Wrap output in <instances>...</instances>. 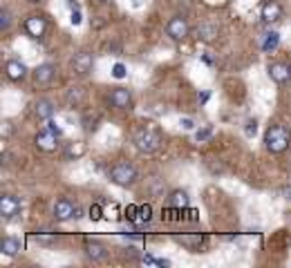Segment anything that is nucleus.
<instances>
[{"mask_svg": "<svg viewBox=\"0 0 291 268\" xmlns=\"http://www.w3.org/2000/svg\"><path fill=\"white\" fill-rule=\"evenodd\" d=\"M291 145V130L282 123L269 125L265 132V148L271 154H282L284 150H289Z\"/></svg>", "mask_w": 291, "mask_h": 268, "instance_id": "1", "label": "nucleus"}, {"mask_svg": "<svg viewBox=\"0 0 291 268\" xmlns=\"http://www.w3.org/2000/svg\"><path fill=\"white\" fill-rule=\"evenodd\" d=\"M108 175H110L112 183H117V186H121V188H130V186H134V181H137L139 172L130 161H117V163L110 168Z\"/></svg>", "mask_w": 291, "mask_h": 268, "instance_id": "2", "label": "nucleus"}, {"mask_svg": "<svg viewBox=\"0 0 291 268\" xmlns=\"http://www.w3.org/2000/svg\"><path fill=\"white\" fill-rule=\"evenodd\" d=\"M161 145V134L153 130V127H141L134 132V148L143 154H153Z\"/></svg>", "mask_w": 291, "mask_h": 268, "instance_id": "3", "label": "nucleus"}, {"mask_svg": "<svg viewBox=\"0 0 291 268\" xmlns=\"http://www.w3.org/2000/svg\"><path fill=\"white\" fill-rule=\"evenodd\" d=\"M52 212H54L56 221H70V219H78L81 217V208L72 204L70 199H59L54 204Z\"/></svg>", "mask_w": 291, "mask_h": 268, "instance_id": "4", "label": "nucleus"}, {"mask_svg": "<svg viewBox=\"0 0 291 268\" xmlns=\"http://www.w3.org/2000/svg\"><path fill=\"white\" fill-rule=\"evenodd\" d=\"M166 34L172 38V41H184V38L190 34V27H188V20L182 18V16H172L166 25Z\"/></svg>", "mask_w": 291, "mask_h": 268, "instance_id": "5", "label": "nucleus"}, {"mask_svg": "<svg viewBox=\"0 0 291 268\" xmlns=\"http://www.w3.org/2000/svg\"><path fill=\"white\" fill-rule=\"evenodd\" d=\"M72 70H74V74H78V76H88L90 72L94 70V56L90 52L74 54V58H72Z\"/></svg>", "mask_w": 291, "mask_h": 268, "instance_id": "6", "label": "nucleus"}, {"mask_svg": "<svg viewBox=\"0 0 291 268\" xmlns=\"http://www.w3.org/2000/svg\"><path fill=\"white\" fill-rule=\"evenodd\" d=\"M110 105L112 108H117V110H130V105H132V94H130V89L128 87H114L110 92Z\"/></svg>", "mask_w": 291, "mask_h": 268, "instance_id": "7", "label": "nucleus"}, {"mask_svg": "<svg viewBox=\"0 0 291 268\" xmlns=\"http://www.w3.org/2000/svg\"><path fill=\"white\" fill-rule=\"evenodd\" d=\"M34 141H36V148L43 150V152H54V150L59 148V137H56L52 130H47V127H45L43 132H38Z\"/></svg>", "mask_w": 291, "mask_h": 268, "instance_id": "8", "label": "nucleus"}, {"mask_svg": "<svg viewBox=\"0 0 291 268\" xmlns=\"http://www.w3.org/2000/svg\"><path fill=\"white\" fill-rule=\"evenodd\" d=\"M267 72H269V78L273 83H278V85H284L291 78V67L287 63H271L267 67Z\"/></svg>", "mask_w": 291, "mask_h": 268, "instance_id": "9", "label": "nucleus"}, {"mask_svg": "<svg viewBox=\"0 0 291 268\" xmlns=\"http://www.w3.org/2000/svg\"><path fill=\"white\" fill-rule=\"evenodd\" d=\"M22 27H25L27 36L32 38H41L45 29H47V22H45L43 16H30V18H25V22H22Z\"/></svg>", "mask_w": 291, "mask_h": 268, "instance_id": "10", "label": "nucleus"}, {"mask_svg": "<svg viewBox=\"0 0 291 268\" xmlns=\"http://www.w3.org/2000/svg\"><path fill=\"white\" fill-rule=\"evenodd\" d=\"M85 255H88L90 261L99 264V261H103L105 257H108V248H105L101 242H97V239H88L85 242Z\"/></svg>", "mask_w": 291, "mask_h": 268, "instance_id": "11", "label": "nucleus"}, {"mask_svg": "<svg viewBox=\"0 0 291 268\" xmlns=\"http://www.w3.org/2000/svg\"><path fill=\"white\" fill-rule=\"evenodd\" d=\"M5 72H7V78H9V81H14V83H18V81H22V78L27 76V67H25V63H20L18 58L7 60V65H5Z\"/></svg>", "mask_w": 291, "mask_h": 268, "instance_id": "12", "label": "nucleus"}, {"mask_svg": "<svg viewBox=\"0 0 291 268\" xmlns=\"http://www.w3.org/2000/svg\"><path fill=\"white\" fill-rule=\"evenodd\" d=\"M280 18H282V5H280L278 0H267V3L262 5V20L276 22Z\"/></svg>", "mask_w": 291, "mask_h": 268, "instance_id": "13", "label": "nucleus"}, {"mask_svg": "<svg viewBox=\"0 0 291 268\" xmlns=\"http://www.w3.org/2000/svg\"><path fill=\"white\" fill-rule=\"evenodd\" d=\"M54 76H56V67L52 63H43L34 70V81H36V85H47V83H52Z\"/></svg>", "mask_w": 291, "mask_h": 268, "instance_id": "14", "label": "nucleus"}, {"mask_svg": "<svg viewBox=\"0 0 291 268\" xmlns=\"http://www.w3.org/2000/svg\"><path fill=\"white\" fill-rule=\"evenodd\" d=\"M0 212H3L5 219H11V217H16L20 212V201L16 197H11V194H5L0 199Z\"/></svg>", "mask_w": 291, "mask_h": 268, "instance_id": "15", "label": "nucleus"}, {"mask_svg": "<svg viewBox=\"0 0 291 268\" xmlns=\"http://www.w3.org/2000/svg\"><path fill=\"white\" fill-rule=\"evenodd\" d=\"M34 112H36L38 119L49 121V119H52V116L56 114V105H54L49 98H38L36 105H34Z\"/></svg>", "mask_w": 291, "mask_h": 268, "instance_id": "16", "label": "nucleus"}, {"mask_svg": "<svg viewBox=\"0 0 291 268\" xmlns=\"http://www.w3.org/2000/svg\"><path fill=\"white\" fill-rule=\"evenodd\" d=\"M168 206H172L177 210H188V192L186 190H172L168 194Z\"/></svg>", "mask_w": 291, "mask_h": 268, "instance_id": "17", "label": "nucleus"}, {"mask_svg": "<svg viewBox=\"0 0 291 268\" xmlns=\"http://www.w3.org/2000/svg\"><path fill=\"white\" fill-rule=\"evenodd\" d=\"M0 250H3V255H7V257H16L20 253V242L16 237H5L3 244H0Z\"/></svg>", "mask_w": 291, "mask_h": 268, "instance_id": "18", "label": "nucleus"}, {"mask_svg": "<svg viewBox=\"0 0 291 268\" xmlns=\"http://www.w3.org/2000/svg\"><path fill=\"white\" fill-rule=\"evenodd\" d=\"M280 45V34L278 31H269L265 34V41H262V52L265 54H273Z\"/></svg>", "mask_w": 291, "mask_h": 268, "instance_id": "19", "label": "nucleus"}, {"mask_svg": "<svg viewBox=\"0 0 291 268\" xmlns=\"http://www.w3.org/2000/svg\"><path fill=\"white\" fill-rule=\"evenodd\" d=\"M177 242L184 244L188 250H197L201 246V234H193V237H190V234H184V237H177Z\"/></svg>", "mask_w": 291, "mask_h": 268, "instance_id": "20", "label": "nucleus"}, {"mask_svg": "<svg viewBox=\"0 0 291 268\" xmlns=\"http://www.w3.org/2000/svg\"><path fill=\"white\" fill-rule=\"evenodd\" d=\"M83 100V89L81 87H72L70 92H67V103L70 105H78Z\"/></svg>", "mask_w": 291, "mask_h": 268, "instance_id": "21", "label": "nucleus"}, {"mask_svg": "<svg viewBox=\"0 0 291 268\" xmlns=\"http://www.w3.org/2000/svg\"><path fill=\"white\" fill-rule=\"evenodd\" d=\"M150 219H153V206H150V204L139 206V219L137 221H146V223H148Z\"/></svg>", "mask_w": 291, "mask_h": 268, "instance_id": "22", "label": "nucleus"}, {"mask_svg": "<svg viewBox=\"0 0 291 268\" xmlns=\"http://www.w3.org/2000/svg\"><path fill=\"white\" fill-rule=\"evenodd\" d=\"M88 217H90V219H92V221L103 219V208H101V204H92V206H90Z\"/></svg>", "mask_w": 291, "mask_h": 268, "instance_id": "23", "label": "nucleus"}, {"mask_svg": "<svg viewBox=\"0 0 291 268\" xmlns=\"http://www.w3.org/2000/svg\"><path fill=\"white\" fill-rule=\"evenodd\" d=\"M9 25H11V14H9V9H0V29L7 31Z\"/></svg>", "mask_w": 291, "mask_h": 268, "instance_id": "24", "label": "nucleus"}, {"mask_svg": "<svg viewBox=\"0 0 291 268\" xmlns=\"http://www.w3.org/2000/svg\"><path fill=\"white\" fill-rule=\"evenodd\" d=\"M215 36H217V27H211V25L201 27V38H204V41H213Z\"/></svg>", "mask_w": 291, "mask_h": 268, "instance_id": "25", "label": "nucleus"}, {"mask_svg": "<svg viewBox=\"0 0 291 268\" xmlns=\"http://www.w3.org/2000/svg\"><path fill=\"white\" fill-rule=\"evenodd\" d=\"M112 76H114V78H126L128 76L126 65H123V63H114V65H112Z\"/></svg>", "mask_w": 291, "mask_h": 268, "instance_id": "26", "label": "nucleus"}, {"mask_svg": "<svg viewBox=\"0 0 291 268\" xmlns=\"http://www.w3.org/2000/svg\"><path fill=\"white\" fill-rule=\"evenodd\" d=\"M211 134H213V127L206 125V127H201V130L195 132V139H197V141H206V139H209Z\"/></svg>", "mask_w": 291, "mask_h": 268, "instance_id": "27", "label": "nucleus"}, {"mask_svg": "<svg viewBox=\"0 0 291 268\" xmlns=\"http://www.w3.org/2000/svg\"><path fill=\"white\" fill-rule=\"evenodd\" d=\"M126 217H128V219H130V221H137L139 219V206H128V208H126Z\"/></svg>", "mask_w": 291, "mask_h": 268, "instance_id": "28", "label": "nucleus"}, {"mask_svg": "<svg viewBox=\"0 0 291 268\" xmlns=\"http://www.w3.org/2000/svg\"><path fill=\"white\" fill-rule=\"evenodd\" d=\"M244 132H246V137H255V132H257V121H246V127H244Z\"/></svg>", "mask_w": 291, "mask_h": 268, "instance_id": "29", "label": "nucleus"}, {"mask_svg": "<svg viewBox=\"0 0 291 268\" xmlns=\"http://www.w3.org/2000/svg\"><path fill=\"white\" fill-rule=\"evenodd\" d=\"M179 125H182L184 130H193V127H195V121L188 119V116H182V119H179Z\"/></svg>", "mask_w": 291, "mask_h": 268, "instance_id": "30", "label": "nucleus"}, {"mask_svg": "<svg viewBox=\"0 0 291 268\" xmlns=\"http://www.w3.org/2000/svg\"><path fill=\"white\" fill-rule=\"evenodd\" d=\"M81 9H72V16H70V22L72 25H81Z\"/></svg>", "mask_w": 291, "mask_h": 268, "instance_id": "31", "label": "nucleus"}, {"mask_svg": "<svg viewBox=\"0 0 291 268\" xmlns=\"http://www.w3.org/2000/svg\"><path fill=\"white\" fill-rule=\"evenodd\" d=\"M47 130H52V132L56 134V137H61V134H63V130H61V127H59V125H56V123H54L52 119H49V121H47Z\"/></svg>", "mask_w": 291, "mask_h": 268, "instance_id": "32", "label": "nucleus"}, {"mask_svg": "<svg viewBox=\"0 0 291 268\" xmlns=\"http://www.w3.org/2000/svg\"><path fill=\"white\" fill-rule=\"evenodd\" d=\"M209 98H211V92H201V94H199V103H201V105H204Z\"/></svg>", "mask_w": 291, "mask_h": 268, "instance_id": "33", "label": "nucleus"}, {"mask_svg": "<svg viewBox=\"0 0 291 268\" xmlns=\"http://www.w3.org/2000/svg\"><path fill=\"white\" fill-rule=\"evenodd\" d=\"M132 5L134 7H141V0H132Z\"/></svg>", "mask_w": 291, "mask_h": 268, "instance_id": "34", "label": "nucleus"}, {"mask_svg": "<svg viewBox=\"0 0 291 268\" xmlns=\"http://www.w3.org/2000/svg\"><path fill=\"white\" fill-rule=\"evenodd\" d=\"M99 3H103V5H105V3H110V0H99Z\"/></svg>", "mask_w": 291, "mask_h": 268, "instance_id": "35", "label": "nucleus"}, {"mask_svg": "<svg viewBox=\"0 0 291 268\" xmlns=\"http://www.w3.org/2000/svg\"><path fill=\"white\" fill-rule=\"evenodd\" d=\"M30 3H38V0H30Z\"/></svg>", "mask_w": 291, "mask_h": 268, "instance_id": "36", "label": "nucleus"}]
</instances>
